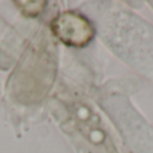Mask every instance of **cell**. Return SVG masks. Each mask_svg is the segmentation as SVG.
<instances>
[{
	"label": "cell",
	"mask_w": 153,
	"mask_h": 153,
	"mask_svg": "<svg viewBox=\"0 0 153 153\" xmlns=\"http://www.w3.org/2000/svg\"><path fill=\"white\" fill-rule=\"evenodd\" d=\"M53 30L62 42L76 47L86 46L94 35L91 23L85 16L74 12H66L55 19Z\"/></svg>",
	"instance_id": "6da1fadb"
}]
</instances>
